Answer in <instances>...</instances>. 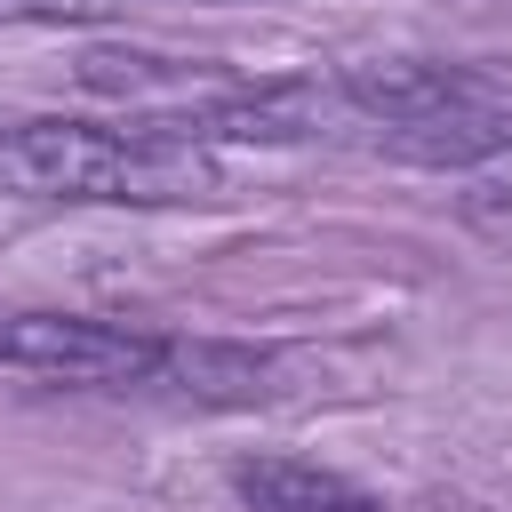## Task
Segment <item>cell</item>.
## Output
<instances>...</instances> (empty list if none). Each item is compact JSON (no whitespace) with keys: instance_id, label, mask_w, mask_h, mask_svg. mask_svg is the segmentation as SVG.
Listing matches in <instances>:
<instances>
[{"instance_id":"6da1fadb","label":"cell","mask_w":512,"mask_h":512,"mask_svg":"<svg viewBox=\"0 0 512 512\" xmlns=\"http://www.w3.org/2000/svg\"><path fill=\"white\" fill-rule=\"evenodd\" d=\"M0 368L72 384V392H136L176 408H256L288 392V360L264 344L224 336H168L136 320L56 312V304H0Z\"/></svg>"},{"instance_id":"7a4b0ae2","label":"cell","mask_w":512,"mask_h":512,"mask_svg":"<svg viewBox=\"0 0 512 512\" xmlns=\"http://www.w3.org/2000/svg\"><path fill=\"white\" fill-rule=\"evenodd\" d=\"M224 168L208 144L152 120H0V200L48 208H192L216 200Z\"/></svg>"},{"instance_id":"3957f363","label":"cell","mask_w":512,"mask_h":512,"mask_svg":"<svg viewBox=\"0 0 512 512\" xmlns=\"http://www.w3.org/2000/svg\"><path fill=\"white\" fill-rule=\"evenodd\" d=\"M328 80H336L352 128H376V144L504 104V88L480 64H440V56H368V64H336Z\"/></svg>"},{"instance_id":"277c9868","label":"cell","mask_w":512,"mask_h":512,"mask_svg":"<svg viewBox=\"0 0 512 512\" xmlns=\"http://www.w3.org/2000/svg\"><path fill=\"white\" fill-rule=\"evenodd\" d=\"M240 512H384L376 488H360L352 472L336 464H312V456H288V448H256V456H232L224 464Z\"/></svg>"},{"instance_id":"5b68a950","label":"cell","mask_w":512,"mask_h":512,"mask_svg":"<svg viewBox=\"0 0 512 512\" xmlns=\"http://www.w3.org/2000/svg\"><path fill=\"white\" fill-rule=\"evenodd\" d=\"M128 8L136 0H0V32H24V24H48V32H64V24H112Z\"/></svg>"}]
</instances>
